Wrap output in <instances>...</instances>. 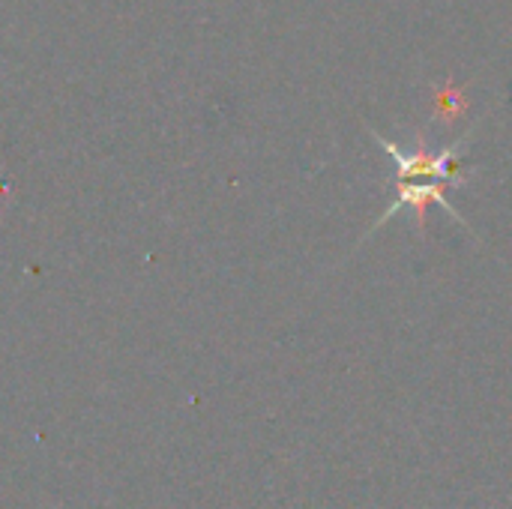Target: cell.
<instances>
[{
  "label": "cell",
  "mask_w": 512,
  "mask_h": 509,
  "mask_svg": "<svg viewBox=\"0 0 512 509\" xmlns=\"http://www.w3.org/2000/svg\"><path fill=\"white\" fill-rule=\"evenodd\" d=\"M372 138L393 159V180L396 183H441V186H453V189L468 186V174L459 165V153H462V144L468 138H462L444 150H435V153L426 150L423 141L414 150H405V147L393 144L390 138H384L381 132H372Z\"/></svg>",
  "instance_id": "obj_1"
},
{
  "label": "cell",
  "mask_w": 512,
  "mask_h": 509,
  "mask_svg": "<svg viewBox=\"0 0 512 509\" xmlns=\"http://www.w3.org/2000/svg\"><path fill=\"white\" fill-rule=\"evenodd\" d=\"M429 204L444 207V210L459 222V225H465V219L459 216V210L447 201V195H444V186H441V183H396V195H393L390 207L384 210V216L372 225V231H378L381 225H387L399 210H411L417 231H420V234H426V210H429Z\"/></svg>",
  "instance_id": "obj_2"
}]
</instances>
